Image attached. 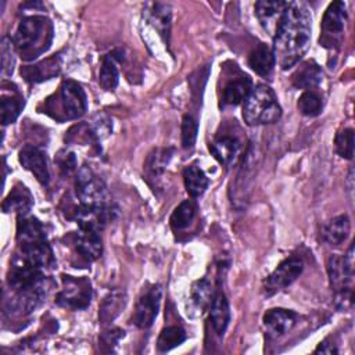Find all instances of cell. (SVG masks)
Masks as SVG:
<instances>
[{"label":"cell","instance_id":"52a82bcc","mask_svg":"<svg viewBox=\"0 0 355 355\" xmlns=\"http://www.w3.org/2000/svg\"><path fill=\"white\" fill-rule=\"evenodd\" d=\"M347 22V8L344 1H333L320 24V44L327 49H336L341 44L344 26Z\"/></svg>","mask_w":355,"mask_h":355},{"label":"cell","instance_id":"8d00e7d4","mask_svg":"<svg viewBox=\"0 0 355 355\" xmlns=\"http://www.w3.org/2000/svg\"><path fill=\"white\" fill-rule=\"evenodd\" d=\"M54 161L62 176H69L76 171V157L71 151H65V150L58 151Z\"/></svg>","mask_w":355,"mask_h":355},{"label":"cell","instance_id":"e575fe53","mask_svg":"<svg viewBox=\"0 0 355 355\" xmlns=\"http://www.w3.org/2000/svg\"><path fill=\"white\" fill-rule=\"evenodd\" d=\"M125 337V331L119 327H108L98 337V347L101 352H112L116 344Z\"/></svg>","mask_w":355,"mask_h":355},{"label":"cell","instance_id":"603a6c76","mask_svg":"<svg viewBox=\"0 0 355 355\" xmlns=\"http://www.w3.org/2000/svg\"><path fill=\"white\" fill-rule=\"evenodd\" d=\"M172 147H158L154 148L146 158L144 162V175L148 182L159 179V176L165 172L169 161L173 157Z\"/></svg>","mask_w":355,"mask_h":355},{"label":"cell","instance_id":"f1b7e54d","mask_svg":"<svg viewBox=\"0 0 355 355\" xmlns=\"http://www.w3.org/2000/svg\"><path fill=\"white\" fill-rule=\"evenodd\" d=\"M196 212H197V205L194 201L191 200H184L182 201L175 211L172 212L171 218H169V223L173 232H180L184 230L186 227H189V225L193 222V219L196 218Z\"/></svg>","mask_w":355,"mask_h":355},{"label":"cell","instance_id":"ac0fdd59","mask_svg":"<svg viewBox=\"0 0 355 355\" xmlns=\"http://www.w3.org/2000/svg\"><path fill=\"white\" fill-rule=\"evenodd\" d=\"M123 60V51L121 49H116L103 57L101 68L98 72V83L104 90H114L118 86L119 82V71H118V62H122Z\"/></svg>","mask_w":355,"mask_h":355},{"label":"cell","instance_id":"74e56055","mask_svg":"<svg viewBox=\"0 0 355 355\" xmlns=\"http://www.w3.org/2000/svg\"><path fill=\"white\" fill-rule=\"evenodd\" d=\"M1 73L3 75H11L14 68V57L11 51L12 42L8 40V37H4L1 42Z\"/></svg>","mask_w":355,"mask_h":355},{"label":"cell","instance_id":"5b68a950","mask_svg":"<svg viewBox=\"0 0 355 355\" xmlns=\"http://www.w3.org/2000/svg\"><path fill=\"white\" fill-rule=\"evenodd\" d=\"M327 273L331 290L336 294V304L340 309L352 305L354 283V244L349 245L344 257L330 255L327 259Z\"/></svg>","mask_w":355,"mask_h":355},{"label":"cell","instance_id":"7a4b0ae2","mask_svg":"<svg viewBox=\"0 0 355 355\" xmlns=\"http://www.w3.org/2000/svg\"><path fill=\"white\" fill-rule=\"evenodd\" d=\"M53 40L51 22L40 15H31L24 18L11 42L15 51L24 60H33L44 53Z\"/></svg>","mask_w":355,"mask_h":355},{"label":"cell","instance_id":"cb8c5ba5","mask_svg":"<svg viewBox=\"0 0 355 355\" xmlns=\"http://www.w3.org/2000/svg\"><path fill=\"white\" fill-rule=\"evenodd\" d=\"M248 65L259 76L268 78L272 73L273 67L276 65L275 54H273L272 47L265 44V43H259L248 54Z\"/></svg>","mask_w":355,"mask_h":355},{"label":"cell","instance_id":"1f68e13d","mask_svg":"<svg viewBox=\"0 0 355 355\" xmlns=\"http://www.w3.org/2000/svg\"><path fill=\"white\" fill-rule=\"evenodd\" d=\"M190 294H191L193 304L200 311H204L211 304L212 297H214V291H212V286H211L209 280L207 277H202V279L194 282L191 286Z\"/></svg>","mask_w":355,"mask_h":355},{"label":"cell","instance_id":"7c38bea8","mask_svg":"<svg viewBox=\"0 0 355 355\" xmlns=\"http://www.w3.org/2000/svg\"><path fill=\"white\" fill-rule=\"evenodd\" d=\"M19 164L29 171L42 186H47L50 180V172L47 165L46 153L36 146H25L18 155Z\"/></svg>","mask_w":355,"mask_h":355},{"label":"cell","instance_id":"8992f818","mask_svg":"<svg viewBox=\"0 0 355 355\" xmlns=\"http://www.w3.org/2000/svg\"><path fill=\"white\" fill-rule=\"evenodd\" d=\"M62 288L55 295V304L79 311L89 306L92 301V283L87 277H75L62 275Z\"/></svg>","mask_w":355,"mask_h":355},{"label":"cell","instance_id":"4316f807","mask_svg":"<svg viewBox=\"0 0 355 355\" xmlns=\"http://www.w3.org/2000/svg\"><path fill=\"white\" fill-rule=\"evenodd\" d=\"M125 305H126L125 291L114 290V291L108 293L100 305V311H98L100 323L103 326L110 324L122 312Z\"/></svg>","mask_w":355,"mask_h":355},{"label":"cell","instance_id":"6da1fadb","mask_svg":"<svg viewBox=\"0 0 355 355\" xmlns=\"http://www.w3.org/2000/svg\"><path fill=\"white\" fill-rule=\"evenodd\" d=\"M312 18L304 3H290L275 32L272 47L275 61L282 69L294 67L311 44Z\"/></svg>","mask_w":355,"mask_h":355},{"label":"cell","instance_id":"5bb4252c","mask_svg":"<svg viewBox=\"0 0 355 355\" xmlns=\"http://www.w3.org/2000/svg\"><path fill=\"white\" fill-rule=\"evenodd\" d=\"M297 322V313L284 308L268 309L263 313L262 323L266 330V334L272 338L280 337L288 333Z\"/></svg>","mask_w":355,"mask_h":355},{"label":"cell","instance_id":"83f0119b","mask_svg":"<svg viewBox=\"0 0 355 355\" xmlns=\"http://www.w3.org/2000/svg\"><path fill=\"white\" fill-rule=\"evenodd\" d=\"M183 180L190 197H200L208 187V178L197 165H189L183 169Z\"/></svg>","mask_w":355,"mask_h":355},{"label":"cell","instance_id":"4fadbf2b","mask_svg":"<svg viewBox=\"0 0 355 355\" xmlns=\"http://www.w3.org/2000/svg\"><path fill=\"white\" fill-rule=\"evenodd\" d=\"M72 243L78 254L87 262L96 261L103 254V241L97 230L79 227L72 236Z\"/></svg>","mask_w":355,"mask_h":355},{"label":"cell","instance_id":"8fae6325","mask_svg":"<svg viewBox=\"0 0 355 355\" xmlns=\"http://www.w3.org/2000/svg\"><path fill=\"white\" fill-rule=\"evenodd\" d=\"M115 211L110 204L103 205H83L80 204L75 212L73 219L82 229H92L101 232L104 226L112 219Z\"/></svg>","mask_w":355,"mask_h":355},{"label":"cell","instance_id":"2e32d148","mask_svg":"<svg viewBox=\"0 0 355 355\" xmlns=\"http://www.w3.org/2000/svg\"><path fill=\"white\" fill-rule=\"evenodd\" d=\"M290 1H269V0H261L255 3V14L259 19L262 28L269 32L270 35H275L276 28L282 19L283 12L288 7Z\"/></svg>","mask_w":355,"mask_h":355},{"label":"cell","instance_id":"ba28073f","mask_svg":"<svg viewBox=\"0 0 355 355\" xmlns=\"http://www.w3.org/2000/svg\"><path fill=\"white\" fill-rule=\"evenodd\" d=\"M76 197L83 205L108 204V193L105 183L89 166H82L78 171L75 180Z\"/></svg>","mask_w":355,"mask_h":355},{"label":"cell","instance_id":"277c9868","mask_svg":"<svg viewBox=\"0 0 355 355\" xmlns=\"http://www.w3.org/2000/svg\"><path fill=\"white\" fill-rule=\"evenodd\" d=\"M55 100L47 98L44 112L54 119L64 122L67 119L80 118L87 110V97L83 87L72 80L67 79L62 82L58 93L53 96Z\"/></svg>","mask_w":355,"mask_h":355},{"label":"cell","instance_id":"3957f363","mask_svg":"<svg viewBox=\"0 0 355 355\" xmlns=\"http://www.w3.org/2000/svg\"><path fill=\"white\" fill-rule=\"evenodd\" d=\"M243 119L250 126L273 123L282 116V107L275 92L266 85H258L243 101Z\"/></svg>","mask_w":355,"mask_h":355},{"label":"cell","instance_id":"44dd1931","mask_svg":"<svg viewBox=\"0 0 355 355\" xmlns=\"http://www.w3.org/2000/svg\"><path fill=\"white\" fill-rule=\"evenodd\" d=\"M251 79L240 73L237 78L230 79L222 90V97H220V105H237L241 101L245 100L248 93L251 92Z\"/></svg>","mask_w":355,"mask_h":355},{"label":"cell","instance_id":"836d02e7","mask_svg":"<svg viewBox=\"0 0 355 355\" xmlns=\"http://www.w3.org/2000/svg\"><path fill=\"white\" fill-rule=\"evenodd\" d=\"M334 147L340 157L345 159H351L354 155V130L351 128H345L336 135Z\"/></svg>","mask_w":355,"mask_h":355},{"label":"cell","instance_id":"9c48e42d","mask_svg":"<svg viewBox=\"0 0 355 355\" xmlns=\"http://www.w3.org/2000/svg\"><path fill=\"white\" fill-rule=\"evenodd\" d=\"M304 262L298 257H288L282 261L275 270L263 280L262 291L266 297H270L283 288L288 287L302 272Z\"/></svg>","mask_w":355,"mask_h":355},{"label":"cell","instance_id":"e0dca14e","mask_svg":"<svg viewBox=\"0 0 355 355\" xmlns=\"http://www.w3.org/2000/svg\"><path fill=\"white\" fill-rule=\"evenodd\" d=\"M32 205H33V196L29 191V189L22 183H17L11 189L10 194L4 198L1 208L6 214L17 212L18 216H25L29 214Z\"/></svg>","mask_w":355,"mask_h":355},{"label":"cell","instance_id":"d4e9b609","mask_svg":"<svg viewBox=\"0 0 355 355\" xmlns=\"http://www.w3.org/2000/svg\"><path fill=\"white\" fill-rule=\"evenodd\" d=\"M323 72L315 61H306L291 76V83L295 89L312 90L322 82Z\"/></svg>","mask_w":355,"mask_h":355},{"label":"cell","instance_id":"ffe728a7","mask_svg":"<svg viewBox=\"0 0 355 355\" xmlns=\"http://www.w3.org/2000/svg\"><path fill=\"white\" fill-rule=\"evenodd\" d=\"M61 69V62L58 57H51L44 61H40L35 65L29 67H22L21 68V75L25 78L26 82L29 83H39L47 79H51L60 73Z\"/></svg>","mask_w":355,"mask_h":355},{"label":"cell","instance_id":"9a60e30c","mask_svg":"<svg viewBox=\"0 0 355 355\" xmlns=\"http://www.w3.org/2000/svg\"><path fill=\"white\" fill-rule=\"evenodd\" d=\"M240 150L241 144L239 139L227 133L218 135L209 144V151L214 155V158L225 166H230L237 161Z\"/></svg>","mask_w":355,"mask_h":355},{"label":"cell","instance_id":"4dcf8cb0","mask_svg":"<svg viewBox=\"0 0 355 355\" xmlns=\"http://www.w3.org/2000/svg\"><path fill=\"white\" fill-rule=\"evenodd\" d=\"M24 108V98L18 93V90H12L10 96L3 94L1 97V122L3 125H8L17 121L21 111Z\"/></svg>","mask_w":355,"mask_h":355},{"label":"cell","instance_id":"f35d334b","mask_svg":"<svg viewBox=\"0 0 355 355\" xmlns=\"http://www.w3.org/2000/svg\"><path fill=\"white\" fill-rule=\"evenodd\" d=\"M338 354V349L334 343L330 341V338L323 340L315 349V354Z\"/></svg>","mask_w":355,"mask_h":355},{"label":"cell","instance_id":"7402d4cb","mask_svg":"<svg viewBox=\"0 0 355 355\" xmlns=\"http://www.w3.org/2000/svg\"><path fill=\"white\" fill-rule=\"evenodd\" d=\"M209 305H211V309H209L211 324L219 336H223L230 322V308L223 291L218 290L216 293H214V297Z\"/></svg>","mask_w":355,"mask_h":355},{"label":"cell","instance_id":"484cf974","mask_svg":"<svg viewBox=\"0 0 355 355\" xmlns=\"http://www.w3.org/2000/svg\"><path fill=\"white\" fill-rule=\"evenodd\" d=\"M146 18L154 26V29L159 33L162 40L169 43V32H171V8L162 3H153L150 8L146 10Z\"/></svg>","mask_w":355,"mask_h":355},{"label":"cell","instance_id":"d6a6232c","mask_svg":"<svg viewBox=\"0 0 355 355\" xmlns=\"http://www.w3.org/2000/svg\"><path fill=\"white\" fill-rule=\"evenodd\" d=\"M298 110L305 116H316L323 110V100L316 92L305 90L298 98Z\"/></svg>","mask_w":355,"mask_h":355},{"label":"cell","instance_id":"d590c367","mask_svg":"<svg viewBox=\"0 0 355 355\" xmlns=\"http://www.w3.org/2000/svg\"><path fill=\"white\" fill-rule=\"evenodd\" d=\"M198 132V123L194 116L184 115L182 119V146L183 148H191L196 143Z\"/></svg>","mask_w":355,"mask_h":355},{"label":"cell","instance_id":"d6986e66","mask_svg":"<svg viewBox=\"0 0 355 355\" xmlns=\"http://www.w3.org/2000/svg\"><path fill=\"white\" fill-rule=\"evenodd\" d=\"M351 223L347 215H338L320 226V239L330 245H340L349 234Z\"/></svg>","mask_w":355,"mask_h":355},{"label":"cell","instance_id":"30bf717a","mask_svg":"<svg viewBox=\"0 0 355 355\" xmlns=\"http://www.w3.org/2000/svg\"><path fill=\"white\" fill-rule=\"evenodd\" d=\"M161 295H162V288L159 284H151L140 294L135 306L133 318H132L136 327L139 329L151 327V324L154 323L158 315Z\"/></svg>","mask_w":355,"mask_h":355},{"label":"cell","instance_id":"f546056e","mask_svg":"<svg viewBox=\"0 0 355 355\" xmlns=\"http://www.w3.org/2000/svg\"><path fill=\"white\" fill-rule=\"evenodd\" d=\"M187 338V334L180 326H168L161 330L157 340V349L159 352H168L180 344H183Z\"/></svg>","mask_w":355,"mask_h":355}]
</instances>
